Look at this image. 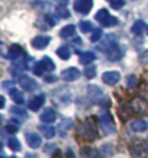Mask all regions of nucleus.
<instances>
[{
	"instance_id": "obj_1",
	"label": "nucleus",
	"mask_w": 148,
	"mask_h": 158,
	"mask_svg": "<svg viewBox=\"0 0 148 158\" xmlns=\"http://www.w3.org/2000/svg\"><path fill=\"white\" fill-rule=\"evenodd\" d=\"M80 135L81 138H84L86 141H93L97 136V126L93 118H87L80 126Z\"/></svg>"
},
{
	"instance_id": "obj_2",
	"label": "nucleus",
	"mask_w": 148,
	"mask_h": 158,
	"mask_svg": "<svg viewBox=\"0 0 148 158\" xmlns=\"http://www.w3.org/2000/svg\"><path fill=\"white\" fill-rule=\"evenodd\" d=\"M96 20H97L99 23H102L103 26H108V28L116 26V25L119 23V20L116 19L115 16H112L106 9H100L97 13H96Z\"/></svg>"
},
{
	"instance_id": "obj_3",
	"label": "nucleus",
	"mask_w": 148,
	"mask_h": 158,
	"mask_svg": "<svg viewBox=\"0 0 148 158\" xmlns=\"http://www.w3.org/2000/svg\"><path fill=\"white\" fill-rule=\"evenodd\" d=\"M55 64L53 62V60L49 57H44L39 62H36L34 67V74L35 76H44L45 71H54Z\"/></svg>"
},
{
	"instance_id": "obj_4",
	"label": "nucleus",
	"mask_w": 148,
	"mask_h": 158,
	"mask_svg": "<svg viewBox=\"0 0 148 158\" xmlns=\"http://www.w3.org/2000/svg\"><path fill=\"white\" fill-rule=\"evenodd\" d=\"M131 152L134 158H148V144L144 139H139L131 145Z\"/></svg>"
},
{
	"instance_id": "obj_5",
	"label": "nucleus",
	"mask_w": 148,
	"mask_h": 158,
	"mask_svg": "<svg viewBox=\"0 0 148 158\" xmlns=\"http://www.w3.org/2000/svg\"><path fill=\"white\" fill-rule=\"evenodd\" d=\"M87 94L90 97V100L93 103H103L105 102V94H103V91L99 86H95V84H91V86L87 87Z\"/></svg>"
},
{
	"instance_id": "obj_6",
	"label": "nucleus",
	"mask_w": 148,
	"mask_h": 158,
	"mask_svg": "<svg viewBox=\"0 0 148 158\" xmlns=\"http://www.w3.org/2000/svg\"><path fill=\"white\" fill-rule=\"evenodd\" d=\"M131 107L135 113H139V115H145L148 113V102L144 99V97H137L131 102Z\"/></svg>"
},
{
	"instance_id": "obj_7",
	"label": "nucleus",
	"mask_w": 148,
	"mask_h": 158,
	"mask_svg": "<svg viewBox=\"0 0 148 158\" xmlns=\"http://www.w3.org/2000/svg\"><path fill=\"white\" fill-rule=\"evenodd\" d=\"M100 123H102V128H103L105 135H112L115 132L113 120H112V118L108 113H102L100 115Z\"/></svg>"
},
{
	"instance_id": "obj_8",
	"label": "nucleus",
	"mask_w": 148,
	"mask_h": 158,
	"mask_svg": "<svg viewBox=\"0 0 148 158\" xmlns=\"http://www.w3.org/2000/svg\"><path fill=\"white\" fill-rule=\"evenodd\" d=\"M93 7V0H76L74 2V10L81 15H87Z\"/></svg>"
},
{
	"instance_id": "obj_9",
	"label": "nucleus",
	"mask_w": 148,
	"mask_h": 158,
	"mask_svg": "<svg viewBox=\"0 0 148 158\" xmlns=\"http://www.w3.org/2000/svg\"><path fill=\"white\" fill-rule=\"evenodd\" d=\"M49 42H51V36H45V35L35 36V38L31 41V44H32V47H34L35 49H44Z\"/></svg>"
},
{
	"instance_id": "obj_10",
	"label": "nucleus",
	"mask_w": 148,
	"mask_h": 158,
	"mask_svg": "<svg viewBox=\"0 0 148 158\" xmlns=\"http://www.w3.org/2000/svg\"><path fill=\"white\" fill-rule=\"evenodd\" d=\"M102 80L103 83L109 84V86H113L121 80V74L119 71H106L103 76H102Z\"/></svg>"
},
{
	"instance_id": "obj_11",
	"label": "nucleus",
	"mask_w": 148,
	"mask_h": 158,
	"mask_svg": "<svg viewBox=\"0 0 148 158\" xmlns=\"http://www.w3.org/2000/svg\"><path fill=\"white\" fill-rule=\"evenodd\" d=\"M80 77V71L77 70L76 67H71V68H67L61 73V78L64 81H74Z\"/></svg>"
},
{
	"instance_id": "obj_12",
	"label": "nucleus",
	"mask_w": 148,
	"mask_h": 158,
	"mask_svg": "<svg viewBox=\"0 0 148 158\" xmlns=\"http://www.w3.org/2000/svg\"><path fill=\"white\" fill-rule=\"evenodd\" d=\"M19 81H20V86L23 87V90H26V91H34V90H36V89H38L36 81H35L34 78L28 77V76H22Z\"/></svg>"
},
{
	"instance_id": "obj_13",
	"label": "nucleus",
	"mask_w": 148,
	"mask_h": 158,
	"mask_svg": "<svg viewBox=\"0 0 148 158\" xmlns=\"http://www.w3.org/2000/svg\"><path fill=\"white\" fill-rule=\"evenodd\" d=\"M25 55L23 49L20 48L19 45H12L9 48V58L13 62H19V60H22Z\"/></svg>"
},
{
	"instance_id": "obj_14",
	"label": "nucleus",
	"mask_w": 148,
	"mask_h": 158,
	"mask_svg": "<svg viewBox=\"0 0 148 158\" xmlns=\"http://www.w3.org/2000/svg\"><path fill=\"white\" fill-rule=\"evenodd\" d=\"M44 102H45V96H44V94H36V96H34L28 102V107L31 110L36 112V110L41 109V106L44 105Z\"/></svg>"
},
{
	"instance_id": "obj_15",
	"label": "nucleus",
	"mask_w": 148,
	"mask_h": 158,
	"mask_svg": "<svg viewBox=\"0 0 148 158\" xmlns=\"http://www.w3.org/2000/svg\"><path fill=\"white\" fill-rule=\"evenodd\" d=\"M26 144H28L32 149H36V148H39V147H41V144H42V139H41V136H39L38 134L31 132V134L26 135Z\"/></svg>"
},
{
	"instance_id": "obj_16",
	"label": "nucleus",
	"mask_w": 148,
	"mask_h": 158,
	"mask_svg": "<svg viewBox=\"0 0 148 158\" xmlns=\"http://www.w3.org/2000/svg\"><path fill=\"white\" fill-rule=\"evenodd\" d=\"M57 96H55V100H58L62 105H67L71 102V91L68 89H60V91H55Z\"/></svg>"
},
{
	"instance_id": "obj_17",
	"label": "nucleus",
	"mask_w": 148,
	"mask_h": 158,
	"mask_svg": "<svg viewBox=\"0 0 148 158\" xmlns=\"http://www.w3.org/2000/svg\"><path fill=\"white\" fill-rule=\"evenodd\" d=\"M57 119V112L51 107H48L42 112V115H41V120H42L44 123H53L54 120Z\"/></svg>"
},
{
	"instance_id": "obj_18",
	"label": "nucleus",
	"mask_w": 148,
	"mask_h": 158,
	"mask_svg": "<svg viewBox=\"0 0 148 158\" xmlns=\"http://www.w3.org/2000/svg\"><path fill=\"white\" fill-rule=\"evenodd\" d=\"M131 129L135 132H145L148 129V123L147 120L144 119H137L134 122H131Z\"/></svg>"
},
{
	"instance_id": "obj_19",
	"label": "nucleus",
	"mask_w": 148,
	"mask_h": 158,
	"mask_svg": "<svg viewBox=\"0 0 148 158\" xmlns=\"http://www.w3.org/2000/svg\"><path fill=\"white\" fill-rule=\"evenodd\" d=\"M10 97H12V100L16 103V105H23L25 102V96L23 93L20 90H18V89H10Z\"/></svg>"
},
{
	"instance_id": "obj_20",
	"label": "nucleus",
	"mask_w": 148,
	"mask_h": 158,
	"mask_svg": "<svg viewBox=\"0 0 148 158\" xmlns=\"http://www.w3.org/2000/svg\"><path fill=\"white\" fill-rule=\"evenodd\" d=\"M106 54H108V58H109L110 61H116V60H119V58L122 57L124 52H122V49H121L118 45H113Z\"/></svg>"
},
{
	"instance_id": "obj_21",
	"label": "nucleus",
	"mask_w": 148,
	"mask_h": 158,
	"mask_svg": "<svg viewBox=\"0 0 148 158\" xmlns=\"http://www.w3.org/2000/svg\"><path fill=\"white\" fill-rule=\"evenodd\" d=\"M96 60V54L91 52V51H87V52H83L80 55V62L83 65H89Z\"/></svg>"
},
{
	"instance_id": "obj_22",
	"label": "nucleus",
	"mask_w": 148,
	"mask_h": 158,
	"mask_svg": "<svg viewBox=\"0 0 148 158\" xmlns=\"http://www.w3.org/2000/svg\"><path fill=\"white\" fill-rule=\"evenodd\" d=\"M39 131H41V134L48 139L54 138V135H55V128L49 126V125H41V126H39Z\"/></svg>"
},
{
	"instance_id": "obj_23",
	"label": "nucleus",
	"mask_w": 148,
	"mask_h": 158,
	"mask_svg": "<svg viewBox=\"0 0 148 158\" xmlns=\"http://www.w3.org/2000/svg\"><path fill=\"white\" fill-rule=\"evenodd\" d=\"M74 34H76V26L74 25H67L60 31L61 38H70V36H74Z\"/></svg>"
},
{
	"instance_id": "obj_24",
	"label": "nucleus",
	"mask_w": 148,
	"mask_h": 158,
	"mask_svg": "<svg viewBox=\"0 0 148 158\" xmlns=\"http://www.w3.org/2000/svg\"><path fill=\"white\" fill-rule=\"evenodd\" d=\"M57 55L61 58V60L66 61V60H68V58L71 57V51H70V48H68L67 45H62V47H60V48L57 49Z\"/></svg>"
},
{
	"instance_id": "obj_25",
	"label": "nucleus",
	"mask_w": 148,
	"mask_h": 158,
	"mask_svg": "<svg viewBox=\"0 0 148 158\" xmlns=\"http://www.w3.org/2000/svg\"><path fill=\"white\" fill-rule=\"evenodd\" d=\"M144 31H145V23H144L142 20H137L134 23V26H132V32L135 35H141Z\"/></svg>"
},
{
	"instance_id": "obj_26",
	"label": "nucleus",
	"mask_w": 148,
	"mask_h": 158,
	"mask_svg": "<svg viewBox=\"0 0 148 158\" xmlns=\"http://www.w3.org/2000/svg\"><path fill=\"white\" fill-rule=\"evenodd\" d=\"M10 112H12L13 115H19V116H22L23 119H26V118H28V112H26V110H25L23 107H22V106H13Z\"/></svg>"
},
{
	"instance_id": "obj_27",
	"label": "nucleus",
	"mask_w": 148,
	"mask_h": 158,
	"mask_svg": "<svg viewBox=\"0 0 148 158\" xmlns=\"http://www.w3.org/2000/svg\"><path fill=\"white\" fill-rule=\"evenodd\" d=\"M7 145H9V148L12 149V151H19L20 149V142L16 138H10Z\"/></svg>"
},
{
	"instance_id": "obj_28",
	"label": "nucleus",
	"mask_w": 148,
	"mask_h": 158,
	"mask_svg": "<svg viewBox=\"0 0 148 158\" xmlns=\"http://www.w3.org/2000/svg\"><path fill=\"white\" fill-rule=\"evenodd\" d=\"M91 29H93V25H91L89 20L80 22V31L83 32V34H87V32H90Z\"/></svg>"
},
{
	"instance_id": "obj_29",
	"label": "nucleus",
	"mask_w": 148,
	"mask_h": 158,
	"mask_svg": "<svg viewBox=\"0 0 148 158\" xmlns=\"http://www.w3.org/2000/svg\"><path fill=\"white\" fill-rule=\"evenodd\" d=\"M57 16L58 18H68L70 13H68L67 9H64V6H58L57 7Z\"/></svg>"
},
{
	"instance_id": "obj_30",
	"label": "nucleus",
	"mask_w": 148,
	"mask_h": 158,
	"mask_svg": "<svg viewBox=\"0 0 148 158\" xmlns=\"http://www.w3.org/2000/svg\"><path fill=\"white\" fill-rule=\"evenodd\" d=\"M100 38H102V29H95L93 34H91V36H90V41L91 42H97Z\"/></svg>"
},
{
	"instance_id": "obj_31",
	"label": "nucleus",
	"mask_w": 148,
	"mask_h": 158,
	"mask_svg": "<svg viewBox=\"0 0 148 158\" xmlns=\"http://www.w3.org/2000/svg\"><path fill=\"white\" fill-rule=\"evenodd\" d=\"M110 6H112L113 9H121V7L125 6V0H112V2H110Z\"/></svg>"
},
{
	"instance_id": "obj_32",
	"label": "nucleus",
	"mask_w": 148,
	"mask_h": 158,
	"mask_svg": "<svg viewBox=\"0 0 148 158\" xmlns=\"http://www.w3.org/2000/svg\"><path fill=\"white\" fill-rule=\"evenodd\" d=\"M126 83H128L129 89H135V87H137V77H135V76H129L128 78H126Z\"/></svg>"
},
{
	"instance_id": "obj_33",
	"label": "nucleus",
	"mask_w": 148,
	"mask_h": 158,
	"mask_svg": "<svg viewBox=\"0 0 148 158\" xmlns=\"http://www.w3.org/2000/svg\"><path fill=\"white\" fill-rule=\"evenodd\" d=\"M84 74H86L87 78H93V77L96 76V68L95 67H89L86 70V73H84Z\"/></svg>"
},
{
	"instance_id": "obj_34",
	"label": "nucleus",
	"mask_w": 148,
	"mask_h": 158,
	"mask_svg": "<svg viewBox=\"0 0 148 158\" xmlns=\"http://www.w3.org/2000/svg\"><path fill=\"white\" fill-rule=\"evenodd\" d=\"M141 93H142L144 99H147V102H148V84H147V83L141 84Z\"/></svg>"
},
{
	"instance_id": "obj_35",
	"label": "nucleus",
	"mask_w": 148,
	"mask_h": 158,
	"mask_svg": "<svg viewBox=\"0 0 148 158\" xmlns=\"http://www.w3.org/2000/svg\"><path fill=\"white\" fill-rule=\"evenodd\" d=\"M139 61H141V64H142V65H148V51H147V52H144L142 55H141Z\"/></svg>"
},
{
	"instance_id": "obj_36",
	"label": "nucleus",
	"mask_w": 148,
	"mask_h": 158,
	"mask_svg": "<svg viewBox=\"0 0 148 158\" xmlns=\"http://www.w3.org/2000/svg\"><path fill=\"white\" fill-rule=\"evenodd\" d=\"M6 131L9 132V134H15V132H18V128L15 126V125H6Z\"/></svg>"
},
{
	"instance_id": "obj_37",
	"label": "nucleus",
	"mask_w": 148,
	"mask_h": 158,
	"mask_svg": "<svg viewBox=\"0 0 148 158\" xmlns=\"http://www.w3.org/2000/svg\"><path fill=\"white\" fill-rule=\"evenodd\" d=\"M66 158H76V155H74V152H73L71 149L68 148L67 149V154H66Z\"/></svg>"
},
{
	"instance_id": "obj_38",
	"label": "nucleus",
	"mask_w": 148,
	"mask_h": 158,
	"mask_svg": "<svg viewBox=\"0 0 148 158\" xmlns=\"http://www.w3.org/2000/svg\"><path fill=\"white\" fill-rule=\"evenodd\" d=\"M57 3H58L60 6H66V5L68 3V0H57Z\"/></svg>"
},
{
	"instance_id": "obj_39",
	"label": "nucleus",
	"mask_w": 148,
	"mask_h": 158,
	"mask_svg": "<svg viewBox=\"0 0 148 158\" xmlns=\"http://www.w3.org/2000/svg\"><path fill=\"white\" fill-rule=\"evenodd\" d=\"M5 97H3V96H2V99H0V107H5Z\"/></svg>"
},
{
	"instance_id": "obj_40",
	"label": "nucleus",
	"mask_w": 148,
	"mask_h": 158,
	"mask_svg": "<svg viewBox=\"0 0 148 158\" xmlns=\"http://www.w3.org/2000/svg\"><path fill=\"white\" fill-rule=\"evenodd\" d=\"M2 158H5V155H2Z\"/></svg>"
},
{
	"instance_id": "obj_41",
	"label": "nucleus",
	"mask_w": 148,
	"mask_h": 158,
	"mask_svg": "<svg viewBox=\"0 0 148 158\" xmlns=\"http://www.w3.org/2000/svg\"><path fill=\"white\" fill-rule=\"evenodd\" d=\"M108 2H109V3H110V2H112V0H108Z\"/></svg>"
}]
</instances>
